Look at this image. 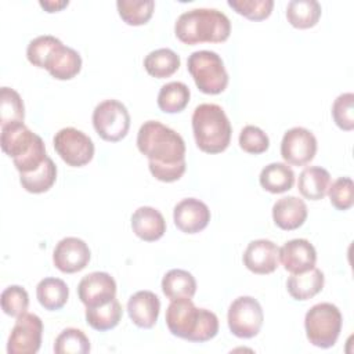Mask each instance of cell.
Segmentation results:
<instances>
[{
	"label": "cell",
	"instance_id": "1",
	"mask_svg": "<svg viewBox=\"0 0 354 354\" xmlns=\"http://www.w3.org/2000/svg\"><path fill=\"white\" fill-rule=\"evenodd\" d=\"M137 148L148 158L149 171L156 180L173 183L185 173V142L176 130L163 123L144 122L137 133Z\"/></svg>",
	"mask_w": 354,
	"mask_h": 354
},
{
	"label": "cell",
	"instance_id": "2",
	"mask_svg": "<svg viewBox=\"0 0 354 354\" xmlns=\"http://www.w3.org/2000/svg\"><path fill=\"white\" fill-rule=\"evenodd\" d=\"M165 319L173 336L194 343H205L218 332L217 315L207 308H198L191 299L171 300Z\"/></svg>",
	"mask_w": 354,
	"mask_h": 354
},
{
	"label": "cell",
	"instance_id": "3",
	"mask_svg": "<svg viewBox=\"0 0 354 354\" xmlns=\"http://www.w3.org/2000/svg\"><path fill=\"white\" fill-rule=\"evenodd\" d=\"M174 33L180 41L189 46L221 43L230 37L231 22L223 11L216 8H192L177 18Z\"/></svg>",
	"mask_w": 354,
	"mask_h": 354
},
{
	"label": "cell",
	"instance_id": "4",
	"mask_svg": "<svg viewBox=\"0 0 354 354\" xmlns=\"http://www.w3.org/2000/svg\"><path fill=\"white\" fill-rule=\"evenodd\" d=\"M0 145L3 152L12 158L19 174L35 171L47 159L44 141L24 123L3 126Z\"/></svg>",
	"mask_w": 354,
	"mask_h": 354
},
{
	"label": "cell",
	"instance_id": "5",
	"mask_svg": "<svg viewBox=\"0 0 354 354\" xmlns=\"http://www.w3.org/2000/svg\"><path fill=\"white\" fill-rule=\"evenodd\" d=\"M192 131L198 148L206 153L225 151L231 141L232 127L217 104H201L192 112Z\"/></svg>",
	"mask_w": 354,
	"mask_h": 354
},
{
	"label": "cell",
	"instance_id": "6",
	"mask_svg": "<svg viewBox=\"0 0 354 354\" xmlns=\"http://www.w3.org/2000/svg\"><path fill=\"white\" fill-rule=\"evenodd\" d=\"M187 68L196 87L205 94H220L228 86V72L214 51H194L187 59Z\"/></svg>",
	"mask_w": 354,
	"mask_h": 354
},
{
	"label": "cell",
	"instance_id": "7",
	"mask_svg": "<svg viewBox=\"0 0 354 354\" xmlns=\"http://www.w3.org/2000/svg\"><path fill=\"white\" fill-rule=\"evenodd\" d=\"M343 317L332 303L314 304L304 317V328L308 342L319 348L335 346L342 330Z\"/></svg>",
	"mask_w": 354,
	"mask_h": 354
},
{
	"label": "cell",
	"instance_id": "8",
	"mask_svg": "<svg viewBox=\"0 0 354 354\" xmlns=\"http://www.w3.org/2000/svg\"><path fill=\"white\" fill-rule=\"evenodd\" d=\"M93 126L97 134L109 142L126 137L130 129V115L124 104L118 100H104L93 111Z\"/></svg>",
	"mask_w": 354,
	"mask_h": 354
},
{
	"label": "cell",
	"instance_id": "9",
	"mask_svg": "<svg viewBox=\"0 0 354 354\" xmlns=\"http://www.w3.org/2000/svg\"><path fill=\"white\" fill-rule=\"evenodd\" d=\"M264 321V314L260 303L252 296L236 297L228 308L227 322L232 335L241 339L254 337Z\"/></svg>",
	"mask_w": 354,
	"mask_h": 354
},
{
	"label": "cell",
	"instance_id": "10",
	"mask_svg": "<svg viewBox=\"0 0 354 354\" xmlns=\"http://www.w3.org/2000/svg\"><path fill=\"white\" fill-rule=\"evenodd\" d=\"M53 142L57 153L68 166L82 167L91 162L94 156L93 140L75 127H64L58 130Z\"/></svg>",
	"mask_w": 354,
	"mask_h": 354
},
{
	"label": "cell",
	"instance_id": "11",
	"mask_svg": "<svg viewBox=\"0 0 354 354\" xmlns=\"http://www.w3.org/2000/svg\"><path fill=\"white\" fill-rule=\"evenodd\" d=\"M43 322L32 313L17 317L7 342L8 354H35L41 346Z\"/></svg>",
	"mask_w": 354,
	"mask_h": 354
},
{
	"label": "cell",
	"instance_id": "12",
	"mask_svg": "<svg viewBox=\"0 0 354 354\" xmlns=\"http://www.w3.org/2000/svg\"><path fill=\"white\" fill-rule=\"evenodd\" d=\"M317 153V138L306 127H292L285 131L281 141V156L286 165L304 166Z\"/></svg>",
	"mask_w": 354,
	"mask_h": 354
},
{
	"label": "cell",
	"instance_id": "13",
	"mask_svg": "<svg viewBox=\"0 0 354 354\" xmlns=\"http://www.w3.org/2000/svg\"><path fill=\"white\" fill-rule=\"evenodd\" d=\"M77 296L86 308L106 304L116 297V282L108 272H90L80 279Z\"/></svg>",
	"mask_w": 354,
	"mask_h": 354
},
{
	"label": "cell",
	"instance_id": "14",
	"mask_svg": "<svg viewBox=\"0 0 354 354\" xmlns=\"http://www.w3.org/2000/svg\"><path fill=\"white\" fill-rule=\"evenodd\" d=\"M91 257L87 243L76 236L62 238L54 248V266L65 274H73L86 268Z\"/></svg>",
	"mask_w": 354,
	"mask_h": 354
},
{
	"label": "cell",
	"instance_id": "15",
	"mask_svg": "<svg viewBox=\"0 0 354 354\" xmlns=\"http://www.w3.org/2000/svg\"><path fill=\"white\" fill-rule=\"evenodd\" d=\"M173 220L180 231L185 234H196L207 227L210 221V210L201 199L185 198L174 206Z\"/></svg>",
	"mask_w": 354,
	"mask_h": 354
},
{
	"label": "cell",
	"instance_id": "16",
	"mask_svg": "<svg viewBox=\"0 0 354 354\" xmlns=\"http://www.w3.org/2000/svg\"><path fill=\"white\" fill-rule=\"evenodd\" d=\"M242 260L254 274H271L279 264V248L270 239H256L246 246Z\"/></svg>",
	"mask_w": 354,
	"mask_h": 354
},
{
	"label": "cell",
	"instance_id": "17",
	"mask_svg": "<svg viewBox=\"0 0 354 354\" xmlns=\"http://www.w3.org/2000/svg\"><path fill=\"white\" fill-rule=\"evenodd\" d=\"M279 260L286 271L299 274L315 267L317 252L310 241L296 238L285 242L279 248Z\"/></svg>",
	"mask_w": 354,
	"mask_h": 354
},
{
	"label": "cell",
	"instance_id": "18",
	"mask_svg": "<svg viewBox=\"0 0 354 354\" xmlns=\"http://www.w3.org/2000/svg\"><path fill=\"white\" fill-rule=\"evenodd\" d=\"M160 300L151 290H138L127 301V313L133 324L138 328L151 329L159 317Z\"/></svg>",
	"mask_w": 354,
	"mask_h": 354
},
{
	"label": "cell",
	"instance_id": "19",
	"mask_svg": "<svg viewBox=\"0 0 354 354\" xmlns=\"http://www.w3.org/2000/svg\"><path fill=\"white\" fill-rule=\"evenodd\" d=\"M44 69L57 80H71L82 69V57L76 50L61 43L46 59Z\"/></svg>",
	"mask_w": 354,
	"mask_h": 354
},
{
	"label": "cell",
	"instance_id": "20",
	"mask_svg": "<svg viewBox=\"0 0 354 354\" xmlns=\"http://www.w3.org/2000/svg\"><path fill=\"white\" fill-rule=\"evenodd\" d=\"M308 210L303 199L297 196H282L272 206V220L277 227L292 231L301 227Z\"/></svg>",
	"mask_w": 354,
	"mask_h": 354
},
{
	"label": "cell",
	"instance_id": "21",
	"mask_svg": "<svg viewBox=\"0 0 354 354\" xmlns=\"http://www.w3.org/2000/svg\"><path fill=\"white\" fill-rule=\"evenodd\" d=\"M133 232L145 242L160 239L166 232V221L163 214L151 206H141L131 216Z\"/></svg>",
	"mask_w": 354,
	"mask_h": 354
},
{
	"label": "cell",
	"instance_id": "22",
	"mask_svg": "<svg viewBox=\"0 0 354 354\" xmlns=\"http://www.w3.org/2000/svg\"><path fill=\"white\" fill-rule=\"evenodd\" d=\"M325 283L324 272L313 267L304 272L292 274L286 281V289L295 300H308L318 295Z\"/></svg>",
	"mask_w": 354,
	"mask_h": 354
},
{
	"label": "cell",
	"instance_id": "23",
	"mask_svg": "<svg viewBox=\"0 0 354 354\" xmlns=\"http://www.w3.org/2000/svg\"><path fill=\"white\" fill-rule=\"evenodd\" d=\"M329 184L330 174L326 169L321 166H308L300 173L297 188L306 199L319 201L326 195Z\"/></svg>",
	"mask_w": 354,
	"mask_h": 354
},
{
	"label": "cell",
	"instance_id": "24",
	"mask_svg": "<svg viewBox=\"0 0 354 354\" xmlns=\"http://www.w3.org/2000/svg\"><path fill=\"white\" fill-rule=\"evenodd\" d=\"M162 292L170 300L192 299L196 292V281L191 272L173 268L162 278Z\"/></svg>",
	"mask_w": 354,
	"mask_h": 354
},
{
	"label": "cell",
	"instance_id": "25",
	"mask_svg": "<svg viewBox=\"0 0 354 354\" xmlns=\"http://www.w3.org/2000/svg\"><path fill=\"white\" fill-rule=\"evenodd\" d=\"M259 181L266 191L271 194H282L293 187L295 173L286 163L274 162L261 169Z\"/></svg>",
	"mask_w": 354,
	"mask_h": 354
},
{
	"label": "cell",
	"instance_id": "26",
	"mask_svg": "<svg viewBox=\"0 0 354 354\" xmlns=\"http://www.w3.org/2000/svg\"><path fill=\"white\" fill-rule=\"evenodd\" d=\"M36 297L41 307L48 311H55L66 304L69 297V288L62 279L47 277L37 283Z\"/></svg>",
	"mask_w": 354,
	"mask_h": 354
},
{
	"label": "cell",
	"instance_id": "27",
	"mask_svg": "<svg viewBox=\"0 0 354 354\" xmlns=\"http://www.w3.org/2000/svg\"><path fill=\"white\" fill-rule=\"evenodd\" d=\"M180 55L171 48H156L144 58V68L148 75L163 79L177 72L180 68Z\"/></svg>",
	"mask_w": 354,
	"mask_h": 354
},
{
	"label": "cell",
	"instance_id": "28",
	"mask_svg": "<svg viewBox=\"0 0 354 354\" xmlns=\"http://www.w3.org/2000/svg\"><path fill=\"white\" fill-rule=\"evenodd\" d=\"M321 11V4L317 0H292L286 7V18L292 26L308 29L317 25Z\"/></svg>",
	"mask_w": 354,
	"mask_h": 354
},
{
	"label": "cell",
	"instance_id": "29",
	"mask_svg": "<svg viewBox=\"0 0 354 354\" xmlns=\"http://www.w3.org/2000/svg\"><path fill=\"white\" fill-rule=\"evenodd\" d=\"M57 180V166L54 160L47 156L44 163L30 173L19 174V183L22 188L30 194L47 192Z\"/></svg>",
	"mask_w": 354,
	"mask_h": 354
},
{
	"label": "cell",
	"instance_id": "30",
	"mask_svg": "<svg viewBox=\"0 0 354 354\" xmlns=\"http://www.w3.org/2000/svg\"><path fill=\"white\" fill-rule=\"evenodd\" d=\"M123 310L119 300L115 297L109 303L86 308V321L87 324L100 332L113 329L122 319Z\"/></svg>",
	"mask_w": 354,
	"mask_h": 354
},
{
	"label": "cell",
	"instance_id": "31",
	"mask_svg": "<svg viewBox=\"0 0 354 354\" xmlns=\"http://www.w3.org/2000/svg\"><path fill=\"white\" fill-rule=\"evenodd\" d=\"M191 91L183 82H170L160 87L158 93V106L166 113L181 112L189 102Z\"/></svg>",
	"mask_w": 354,
	"mask_h": 354
},
{
	"label": "cell",
	"instance_id": "32",
	"mask_svg": "<svg viewBox=\"0 0 354 354\" xmlns=\"http://www.w3.org/2000/svg\"><path fill=\"white\" fill-rule=\"evenodd\" d=\"M25 106L21 95L10 87L0 90V126L24 123Z\"/></svg>",
	"mask_w": 354,
	"mask_h": 354
},
{
	"label": "cell",
	"instance_id": "33",
	"mask_svg": "<svg viewBox=\"0 0 354 354\" xmlns=\"http://www.w3.org/2000/svg\"><path fill=\"white\" fill-rule=\"evenodd\" d=\"M118 12L120 18L131 26L147 24L155 8L153 0H118Z\"/></svg>",
	"mask_w": 354,
	"mask_h": 354
},
{
	"label": "cell",
	"instance_id": "34",
	"mask_svg": "<svg viewBox=\"0 0 354 354\" xmlns=\"http://www.w3.org/2000/svg\"><path fill=\"white\" fill-rule=\"evenodd\" d=\"M90 348L88 337L77 328L64 329L54 342L55 354H86Z\"/></svg>",
	"mask_w": 354,
	"mask_h": 354
},
{
	"label": "cell",
	"instance_id": "35",
	"mask_svg": "<svg viewBox=\"0 0 354 354\" xmlns=\"http://www.w3.org/2000/svg\"><path fill=\"white\" fill-rule=\"evenodd\" d=\"M62 41L51 35H41L35 39H32L26 47V58L28 61L37 66V68H44L46 59L51 54V51L59 46Z\"/></svg>",
	"mask_w": 354,
	"mask_h": 354
},
{
	"label": "cell",
	"instance_id": "36",
	"mask_svg": "<svg viewBox=\"0 0 354 354\" xmlns=\"http://www.w3.org/2000/svg\"><path fill=\"white\" fill-rule=\"evenodd\" d=\"M29 307V295L19 285H10L1 292V308L10 317H19Z\"/></svg>",
	"mask_w": 354,
	"mask_h": 354
},
{
	"label": "cell",
	"instance_id": "37",
	"mask_svg": "<svg viewBox=\"0 0 354 354\" xmlns=\"http://www.w3.org/2000/svg\"><path fill=\"white\" fill-rule=\"evenodd\" d=\"M227 3L238 14L252 21L268 18L274 7L272 0H228Z\"/></svg>",
	"mask_w": 354,
	"mask_h": 354
},
{
	"label": "cell",
	"instance_id": "38",
	"mask_svg": "<svg viewBox=\"0 0 354 354\" xmlns=\"http://www.w3.org/2000/svg\"><path fill=\"white\" fill-rule=\"evenodd\" d=\"M332 116L337 127L344 131H351L354 129V94L343 93L340 94L332 105Z\"/></svg>",
	"mask_w": 354,
	"mask_h": 354
},
{
	"label": "cell",
	"instance_id": "39",
	"mask_svg": "<svg viewBox=\"0 0 354 354\" xmlns=\"http://www.w3.org/2000/svg\"><path fill=\"white\" fill-rule=\"evenodd\" d=\"M238 141H239V147L245 152L252 155L263 153L270 147L268 136L260 127L253 124H248L241 130Z\"/></svg>",
	"mask_w": 354,
	"mask_h": 354
},
{
	"label": "cell",
	"instance_id": "40",
	"mask_svg": "<svg viewBox=\"0 0 354 354\" xmlns=\"http://www.w3.org/2000/svg\"><path fill=\"white\" fill-rule=\"evenodd\" d=\"M330 203L337 210H347L354 202V184L350 177H339L329 184L328 192Z\"/></svg>",
	"mask_w": 354,
	"mask_h": 354
},
{
	"label": "cell",
	"instance_id": "41",
	"mask_svg": "<svg viewBox=\"0 0 354 354\" xmlns=\"http://www.w3.org/2000/svg\"><path fill=\"white\" fill-rule=\"evenodd\" d=\"M39 4L47 11V12H57V11H61L62 8H65L69 1L68 0H40Z\"/></svg>",
	"mask_w": 354,
	"mask_h": 354
}]
</instances>
